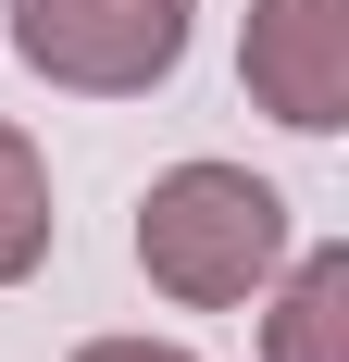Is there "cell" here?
Instances as JSON below:
<instances>
[{"label": "cell", "instance_id": "cell-1", "mask_svg": "<svg viewBox=\"0 0 349 362\" xmlns=\"http://www.w3.org/2000/svg\"><path fill=\"white\" fill-rule=\"evenodd\" d=\"M138 262H150L162 300L225 313V300H249L287 262V200L249 175V163H174L138 200Z\"/></svg>", "mask_w": 349, "mask_h": 362}, {"label": "cell", "instance_id": "cell-2", "mask_svg": "<svg viewBox=\"0 0 349 362\" xmlns=\"http://www.w3.org/2000/svg\"><path fill=\"white\" fill-rule=\"evenodd\" d=\"M187 13L200 0H13V50L75 100H138L187 63Z\"/></svg>", "mask_w": 349, "mask_h": 362}, {"label": "cell", "instance_id": "cell-3", "mask_svg": "<svg viewBox=\"0 0 349 362\" xmlns=\"http://www.w3.org/2000/svg\"><path fill=\"white\" fill-rule=\"evenodd\" d=\"M237 75H249V100L275 112V125L337 138L349 125V0H249Z\"/></svg>", "mask_w": 349, "mask_h": 362}, {"label": "cell", "instance_id": "cell-4", "mask_svg": "<svg viewBox=\"0 0 349 362\" xmlns=\"http://www.w3.org/2000/svg\"><path fill=\"white\" fill-rule=\"evenodd\" d=\"M262 362H349V250H300L287 262Z\"/></svg>", "mask_w": 349, "mask_h": 362}, {"label": "cell", "instance_id": "cell-5", "mask_svg": "<svg viewBox=\"0 0 349 362\" xmlns=\"http://www.w3.org/2000/svg\"><path fill=\"white\" fill-rule=\"evenodd\" d=\"M50 262V163L25 125H0V288H25Z\"/></svg>", "mask_w": 349, "mask_h": 362}, {"label": "cell", "instance_id": "cell-6", "mask_svg": "<svg viewBox=\"0 0 349 362\" xmlns=\"http://www.w3.org/2000/svg\"><path fill=\"white\" fill-rule=\"evenodd\" d=\"M75 362H200V350H174V337H88Z\"/></svg>", "mask_w": 349, "mask_h": 362}]
</instances>
